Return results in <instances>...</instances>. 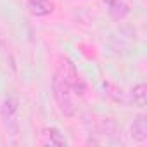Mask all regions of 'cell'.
<instances>
[{"instance_id":"2","label":"cell","mask_w":147,"mask_h":147,"mask_svg":"<svg viewBox=\"0 0 147 147\" xmlns=\"http://www.w3.org/2000/svg\"><path fill=\"white\" fill-rule=\"evenodd\" d=\"M55 73H59V75L71 85V88H73V92H75V95H78V97L85 95L87 85H85L83 78L80 76V73H78L75 62H73L69 57H66V55L59 57L57 66H55Z\"/></svg>"},{"instance_id":"7","label":"cell","mask_w":147,"mask_h":147,"mask_svg":"<svg viewBox=\"0 0 147 147\" xmlns=\"http://www.w3.org/2000/svg\"><path fill=\"white\" fill-rule=\"evenodd\" d=\"M104 90L106 94L114 100V102H119V104H130V92H125L123 88L109 83V82H104Z\"/></svg>"},{"instance_id":"3","label":"cell","mask_w":147,"mask_h":147,"mask_svg":"<svg viewBox=\"0 0 147 147\" xmlns=\"http://www.w3.org/2000/svg\"><path fill=\"white\" fill-rule=\"evenodd\" d=\"M40 144L57 147V145H67V140L55 126H45L40 133Z\"/></svg>"},{"instance_id":"9","label":"cell","mask_w":147,"mask_h":147,"mask_svg":"<svg viewBox=\"0 0 147 147\" xmlns=\"http://www.w3.org/2000/svg\"><path fill=\"white\" fill-rule=\"evenodd\" d=\"M102 2H104L106 5L113 7V5H118V4H123V2H128V0H102Z\"/></svg>"},{"instance_id":"6","label":"cell","mask_w":147,"mask_h":147,"mask_svg":"<svg viewBox=\"0 0 147 147\" xmlns=\"http://www.w3.org/2000/svg\"><path fill=\"white\" fill-rule=\"evenodd\" d=\"M28 11L31 16L36 18H45L49 14H52L54 11V2L52 0H28Z\"/></svg>"},{"instance_id":"5","label":"cell","mask_w":147,"mask_h":147,"mask_svg":"<svg viewBox=\"0 0 147 147\" xmlns=\"http://www.w3.org/2000/svg\"><path fill=\"white\" fill-rule=\"evenodd\" d=\"M130 137L140 144H144L147 140V116L145 114L135 116V119L130 125Z\"/></svg>"},{"instance_id":"8","label":"cell","mask_w":147,"mask_h":147,"mask_svg":"<svg viewBox=\"0 0 147 147\" xmlns=\"http://www.w3.org/2000/svg\"><path fill=\"white\" fill-rule=\"evenodd\" d=\"M130 102H133L137 107H145V102H147V87H145V83H137L130 90Z\"/></svg>"},{"instance_id":"1","label":"cell","mask_w":147,"mask_h":147,"mask_svg":"<svg viewBox=\"0 0 147 147\" xmlns=\"http://www.w3.org/2000/svg\"><path fill=\"white\" fill-rule=\"evenodd\" d=\"M52 94L55 99V104L59 107V111L71 118L76 114V106H75V92H73L71 85L59 75V73H54L52 78Z\"/></svg>"},{"instance_id":"4","label":"cell","mask_w":147,"mask_h":147,"mask_svg":"<svg viewBox=\"0 0 147 147\" xmlns=\"http://www.w3.org/2000/svg\"><path fill=\"white\" fill-rule=\"evenodd\" d=\"M19 111V100L14 95H9L4 99L2 107H0V114H2V119L11 126L12 123H16V116Z\"/></svg>"}]
</instances>
